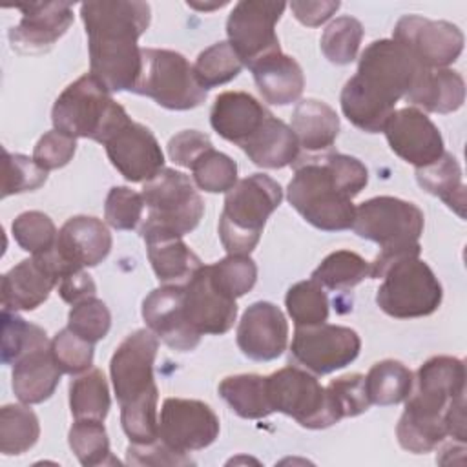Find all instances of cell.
Returning <instances> with one entry per match:
<instances>
[{"label":"cell","instance_id":"27","mask_svg":"<svg viewBox=\"0 0 467 467\" xmlns=\"http://www.w3.org/2000/svg\"><path fill=\"white\" fill-rule=\"evenodd\" d=\"M248 69L254 75L261 97L274 106H288L296 102L305 88V77L296 58L272 51L257 58Z\"/></svg>","mask_w":467,"mask_h":467},{"label":"cell","instance_id":"50","mask_svg":"<svg viewBox=\"0 0 467 467\" xmlns=\"http://www.w3.org/2000/svg\"><path fill=\"white\" fill-rule=\"evenodd\" d=\"M144 199L142 193L128 186H113L106 197L104 219L115 230H133L142 219Z\"/></svg>","mask_w":467,"mask_h":467},{"label":"cell","instance_id":"1","mask_svg":"<svg viewBox=\"0 0 467 467\" xmlns=\"http://www.w3.org/2000/svg\"><path fill=\"white\" fill-rule=\"evenodd\" d=\"M80 18L88 35L89 73L111 93L133 91L142 66L137 40L150 26V5L139 0L84 2Z\"/></svg>","mask_w":467,"mask_h":467},{"label":"cell","instance_id":"12","mask_svg":"<svg viewBox=\"0 0 467 467\" xmlns=\"http://www.w3.org/2000/svg\"><path fill=\"white\" fill-rule=\"evenodd\" d=\"M272 410L294 418L305 429H327L337 423L327 389L308 370L285 367L266 376Z\"/></svg>","mask_w":467,"mask_h":467},{"label":"cell","instance_id":"35","mask_svg":"<svg viewBox=\"0 0 467 467\" xmlns=\"http://www.w3.org/2000/svg\"><path fill=\"white\" fill-rule=\"evenodd\" d=\"M109 389L102 370L89 368L69 383V409L75 420L104 421L109 410Z\"/></svg>","mask_w":467,"mask_h":467},{"label":"cell","instance_id":"10","mask_svg":"<svg viewBox=\"0 0 467 467\" xmlns=\"http://www.w3.org/2000/svg\"><path fill=\"white\" fill-rule=\"evenodd\" d=\"M140 75L133 93L153 99L166 109L184 111L206 100V89L193 75V66L177 51L140 47Z\"/></svg>","mask_w":467,"mask_h":467},{"label":"cell","instance_id":"37","mask_svg":"<svg viewBox=\"0 0 467 467\" xmlns=\"http://www.w3.org/2000/svg\"><path fill=\"white\" fill-rule=\"evenodd\" d=\"M40 436L36 414L24 405H4L0 409V452L15 456L29 451Z\"/></svg>","mask_w":467,"mask_h":467},{"label":"cell","instance_id":"52","mask_svg":"<svg viewBox=\"0 0 467 467\" xmlns=\"http://www.w3.org/2000/svg\"><path fill=\"white\" fill-rule=\"evenodd\" d=\"M130 465H193V460L182 452L171 451L159 438L151 443H131L126 449Z\"/></svg>","mask_w":467,"mask_h":467},{"label":"cell","instance_id":"29","mask_svg":"<svg viewBox=\"0 0 467 467\" xmlns=\"http://www.w3.org/2000/svg\"><path fill=\"white\" fill-rule=\"evenodd\" d=\"M60 376L51 347L31 350L13 365V392L26 405L42 403L51 398Z\"/></svg>","mask_w":467,"mask_h":467},{"label":"cell","instance_id":"48","mask_svg":"<svg viewBox=\"0 0 467 467\" xmlns=\"http://www.w3.org/2000/svg\"><path fill=\"white\" fill-rule=\"evenodd\" d=\"M47 179V171L42 170L33 157H26L22 153H11L4 150V184L2 197H9L13 193L33 192L40 188Z\"/></svg>","mask_w":467,"mask_h":467},{"label":"cell","instance_id":"46","mask_svg":"<svg viewBox=\"0 0 467 467\" xmlns=\"http://www.w3.org/2000/svg\"><path fill=\"white\" fill-rule=\"evenodd\" d=\"M111 327V314L104 301L86 297L75 303L67 314V328L89 343L104 339Z\"/></svg>","mask_w":467,"mask_h":467},{"label":"cell","instance_id":"4","mask_svg":"<svg viewBox=\"0 0 467 467\" xmlns=\"http://www.w3.org/2000/svg\"><path fill=\"white\" fill-rule=\"evenodd\" d=\"M157 348L159 337L139 328L115 348L109 361L122 431L131 443H151L159 438V389L153 379Z\"/></svg>","mask_w":467,"mask_h":467},{"label":"cell","instance_id":"25","mask_svg":"<svg viewBox=\"0 0 467 467\" xmlns=\"http://www.w3.org/2000/svg\"><path fill=\"white\" fill-rule=\"evenodd\" d=\"M270 111L246 91H224L215 97L210 111L212 128L226 140L239 148L250 139Z\"/></svg>","mask_w":467,"mask_h":467},{"label":"cell","instance_id":"30","mask_svg":"<svg viewBox=\"0 0 467 467\" xmlns=\"http://www.w3.org/2000/svg\"><path fill=\"white\" fill-rule=\"evenodd\" d=\"M405 100L431 113H452L463 106L465 82L452 69H421Z\"/></svg>","mask_w":467,"mask_h":467},{"label":"cell","instance_id":"38","mask_svg":"<svg viewBox=\"0 0 467 467\" xmlns=\"http://www.w3.org/2000/svg\"><path fill=\"white\" fill-rule=\"evenodd\" d=\"M51 347L44 328L27 323L16 312L2 308V363L15 365L31 350Z\"/></svg>","mask_w":467,"mask_h":467},{"label":"cell","instance_id":"7","mask_svg":"<svg viewBox=\"0 0 467 467\" xmlns=\"http://www.w3.org/2000/svg\"><path fill=\"white\" fill-rule=\"evenodd\" d=\"M279 182L265 173H254L226 192L219 217V237L228 254L248 255L259 243L266 219L281 204Z\"/></svg>","mask_w":467,"mask_h":467},{"label":"cell","instance_id":"16","mask_svg":"<svg viewBox=\"0 0 467 467\" xmlns=\"http://www.w3.org/2000/svg\"><path fill=\"white\" fill-rule=\"evenodd\" d=\"M394 42L425 69H443L463 51V33L445 20H429L418 15L401 16L394 27Z\"/></svg>","mask_w":467,"mask_h":467},{"label":"cell","instance_id":"47","mask_svg":"<svg viewBox=\"0 0 467 467\" xmlns=\"http://www.w3.org/2000/svg\"><path fill=\"white\" fill-rule=\"evenodd\" d=\"M325 389L337 420L359 416L370 407L363 374L356 372L336 378Z\"/></svg>","mask_w":467,"mask_h":467},{"label":"cell","instance_id":"24","mask_svg":"<svg viewBox=\"0 0 467 467\" xmlns=\"http://www.w3.org/2000/svg\"><path fill=\"white\" fill-rule=\"evenodd\" d=\"M55 248L73 268L97 266L111 250V234L100 219L75 215L58 230Z\"/></svg>","mask_w":467,"mask_h":467},{"label":"cell","instance_id":"45","mask_svg":"<svg viewBox=\"0 0 467 467\" xmlns=\"http://www.w3.org/2000/svg\"><path fill=\"white\" fill-rule=\"evenodd\" d=\"M11 232L18 246L29 254H42L51 250L58 237L53 221L36 210L20 213L13 221Z\"/></svg>","mask_w":467,"mask_h":467},{"label":"cell","instance_id":"39","mask_svg":"<svg viewBox=\"0 0 467 467\" xmlns=\"http://www.w3.org/2000/svg\"><path fill=\"white\" fill-rule=\"evenodd\" d=\"M67 441L82 465H119V460L111 454L108 432L102 421L75 420L69 429Z\"/></svg>","mask_w":467,"mask_h":467},{"label":"cell","instance_id":"17","mask_svg":"<svg viewBox=\"0 0 467 467\" xmlns=\"http://www.w3.org/2000/svg\"><path fill=\"white\" fill-rule=\"evenodd\" d=\"M219 436L217 414L199 400L166 398L159 414V440L175 452L206 449Z\"/></svg>","mask_w":467,"mask_h":467},{"label":"cell","instance_id":"54","mask_svg":"<svg viewBox=\"0 0 467 467\" xmlns=\"http://www.w3.org/2000/svg\"><path fill=\"white\" fill-rule=\"evenodd\" d=\"M339 2L336 0H317V2H305V0H294L290 2V9L294 13V16L308 27H317L323 22H327L337 9H339Z\"/></svg>","mask_w":467,"mask_h":467},{"label":"cell","instance_id":"9","mask_svg":"<svg viewBox=\"0 0 467 467\" xmlns=\"http://www.w3.org/2000/svg\"><path fill=\"white\" fill-rule=\"evenodd\" d=\"M376 279H383L376 292V303L390 317H423L441 305V285L420 255H405L387 263Z\"/></svg>","mask_w":467,"mask_h":467},{"label":"cell","instance_id":"2","mask_svg":"<svg viewBox=\"0 0 467 467\" xmlns=\"http://www.w3.org/2000/svg\"><path fill=\"white\" fill-rule=\"evenodd\" d=\"M421 69L392 38L374 40L361 53L356 75L343 86V115L367 133L383 131L396 102L405 99Z\"/></svg>","mask_w":467,"mask_h":467},{"label":"cell","instance_id":"23","mask_svg":"<svg viewBox=\"0 0 467 467\" xmlns=\"http://www.w3.org/2000/svg\"><path fill=\"white\" fill-rule=\"evenodd\" d=\"M288 343V323L279 306L268 301L252 303L237 327V347L254 361L279 358Z\"/></svg>","mask_w":467,"mask_h":467},{"label":"cell","instance_id":"20","mask_svg":"<svg viewBox=\"0 0 467 467\" xmlns=\"http://www.w3.org/2000/svg\"><path fill=\"white\" fill-rule=\"evenodd\" d=\"M182 305L188 323L197 334H226L237 317V303L212 281L208 265L197 268L182 283Z\"/></svg>","mask_w":467,"mask_h":467},{"label":"cell","instance_id":"57","mask_svg":"<svg viewBox=\"0 0 467 467\" xmlns=\"http://www.w3.org/2000/svg\"><path fill=\"white\" fill-rule=\"evenodd\" d=\"M190 7L193 9H201V11H210V9H217V7H223L226 5V2H213V4H197V2H188Z\"/></svg>","mask_w":467,"mask_h":467},{"label":"cell","instance_id":"21","mask_svg":"<svg viewBox=\"0 0 467 467\" xmlns=\"http://www.w3.org/2000/svg\"><path fill=\"white\" fill-rule=\"evenodd\" d=\"M16 9L22 18L9 29V42L22 55L47 51L73 24V5L67 2H38Z\"/></svg>","mask_w":467,"mask_h":467},{"label":"cell","instance_id":"13","mask_svg":"<svg viewBox=\"0 0 467 467\" xmlns=\"http://www.w3.org/2000/svg\"><path fill=\"white\" fill-rule=\"evenodd\" d=\"M361 348L356 330L341 325L319 323L296 327L290 345V361L305 370L325 376L350 365Z\"/></svg>","mask_w":467,"mask_h":467},{"label":"cell","instance_id":"26","mask_svg":"<svg viewBox=\"0 0 467 467\" xmlns=\"http://www.w3.org/2000/svg\"><path fill=\"white\" fill-rule=\"evenodd\" d=\"M146 243L148 259L157 279L164 285H182L202 266L201 259L186 246L181 235L164 230H139Z\"/></svg>","mask_w":467,"mask_h":467},{"label":"cell","instance_id":"36","mask_svg":"<svg viewBox=\"0 0 467 467\" xmlns=\"http://www.w3.org/2000/svg\"><path fill=\"white\" fill-rule=\"evenodd\" d=\"M370 277V263L350 250L328 254L312 272V279L328 290H348Z\"/></svg>","mask_w":467,"mask_h":467},{"label":"cell","instance_id":"18","mask_svg":"<svg viewBox=\"0 0 467 467\" xmlns=\"http://www.w3.org/2000/svg\"><path fill=\"white\" fill-rule=\"evenodd\" d=\"M102 146L111 164L130 182H146L164 168V153L155 135L131 119L122 122Z\"/></svg>","mask_w":467,"mask_h":467},{"label":"cell","instance_id":"43","mask_svg":"<svg viewBox=\"0 0 467 467\" xmlns=\"http://www.w3.org/2000/svg\"><path fill=\"white\" fill-rule=\"evenodd\" d=\"M363 38V26L354 16H339L332 20L321 35L323 55L337 66L350 64Z\"/></svg>","mask_w":467,"mask_h":467},{"label":"cell","instance_id":"15","mask_svg":"<svg viewBox=\"0 0 467 467\" xmlns=\"http://www.w3.org/2000/svg\"><path fill=\"white\" fill-rule=\"evenodd\" d=\"M285 7V2L268 0H243L235 4L226 20V35L243 66L248 67L257 58L281 49L275 24Z\"/></svg>","mask_w":467,"mask_h":467},{"label":"cell","instance_id":"40","mask_svg":"<svg viewBox=\"0 0 467 467\" xmlns=\"http://www.w3.org/2000/svg\"><path fill=\"white\" fill-rule=\"evenodd\" d=\"M241 69L243 62L228 42H215L213 46L206 47L199 53L193 64V75L206 91L234 80Z\"/></svg>","mask_w":467,"mask_h":467},{"label":"cell","instance_id":"33","mask_svg":"<svg viewBox=\"0 0 467 467\" xmlns=\"http://www.w3.org/2000/svg\"><path fill=\"white\" fill-rule=\"evenodd\" d=\"M219 394L230 405V409L244 420H259L274 412L268 401L266 376H228L219 383Z\"/></svg>","mask_w":467,"mask_h":467},{"label":"cell","instance_id":"51","mask_svg":"<svg viewBox=\"0 0 467 467\" xmlns=\"http://www.w3.org/2000/svg\"><path fill=\"white\" fill-rule=\"evenodd\" d=\"M77 140L66 133H60L57 130H51L44 133L35 150H33V161L46 171L64 168L75 155Z\"/></svg>","mask_w":467,"mask_h":467},{"label":"cell","instance_id":"3","mask_svg":"<svg viewBox=\"0 0 467 467\" xmlns=\"http://www.w3.org/2000/svg\"><path fill=\"white\" fill-rule=\"evenodd\" d=\"M368 171L361 161L343 153L305 157L294 162L286 199L301 217L323 232L352 228V199L367 186Z\"/></svg>","mask_w":467,"mask_h":467},{"label":"cell","instance_id":"32","mask_svg":"<svg viewBox=\"0 0 467 467\" xmlns=\"http://www.w3.org/2000/svg\"><path fill=\"white\" fill-rule=\"evenodd\" d=\"M416 181L425 192L440 197L462 219L465 217V184L454 155L443 151L438 161L416 168Z\"/></svg>","mask_w":467,"mask_h":467},{"label":"cell","instance_id":"31","mask_svg":"<svg viewBox=\"0 0 467 467\" xmlns=\"http://www.w3.org/2000/svg\"><path fill=\"white\" fill-rule=\"evenodd\" d=\"M290 128L299 148H305L306 151H321L334 144L339 133V117L327 102L305 99L296 106Z\"/></svg>","mask_w":467,"mask_h":467},{"label":"cell","instance_id":"34","mask_svg":"<svg viewBox=\"0 0 467 467\" xmlns=\"http://www.w3.org/2000/svg\"><path fill=\"white\" fill-rule=\"evenodd\" d=\"M412 387V372L403 363L394 359H383L374 363L365 376V390L370 405H398L409 398Z\"/></svg>","mask_w":467,"mask_h":467},{"label":"cell","instance_id":"5","mask_svg":"<svg viewBox=\"0 0 467 467\" xmlns=\"http://www.w3.org/2000/svg\"><path fill=\"white\" fill-rule=\"evenodd\" d=\"M465 392V365L452 356H434L416 372V390L405 400L398 421L400 445L414 454L431 452L449 436L445 412Z\"/></svg>","mask_w":467,"mask_h":467},{"label":"cell","instance_id":"56","mask_svg":"<svg viewBox=\"0 0 467 467\" xmlns=\"http://www.w3.org/2000/svg\"><path fill=\"white\" fill-rule=\"evenodd\" d=\"M447 432L452 440L465 443L467 440V420H465V392L456 396L445 412Z\"/></svg>","mask_w":467,"mask_h":467},{"label":"cell","instance_id":"22","mask_svg":"<svg viewBox=\"0 0 467 467\" xmlns=\"http://www.w3.org/2000/svg\"><path fill=\"white\" fill-rule=\"evenodd\" d=\"M142 317L148 328L173 350L188 352L201 341V334L192 328L184 314L182 285H162L151 290L142 301Z\"/></svg>","mask_w":467,"mask_h":467},{"label":"cell","instance_id":"42","mask_svg":"<svg viewBox=\"0 0 467 467\" xmlns=\"http://www.w3.org/2000/svg\"><path fill=\"white\" fill-rule=\"evenodd\" d=\"M192 177L199 190L208 193L230 192L237 182V164L232 157L215 148L206 150L192 164Z\"/></svg>","mask_w":467,"mask_h":467},{"label":"cell","instance_id":"41","mask_svg":"<svg viewBox=\"0 0 467 467\" xmlns=\"http://www.w3.org/2000/svg\"><path fill=\"white\" fill-rule=\"evenodd\" d=\"M285 305L296 327H312L328 319V297L314 279L299 281L286 292Z\"/></svg>","mask_w":467,"mask_h":467},{"label":"cell","instance_id":"53","mask_svg":"<svg viewBox=\"0 0 467 467\" xmlns=\"http://www.w3.org/2000/svg\"><path fill=\"white\" fill-rule=\"evenodd\" d=\"M210 148L213 146L206 133H201L197 130H184L170 139L168 155L175 164L192 168V164L199 159V155Z\"/></svg>","mask_w":467,"mask_h":467},{"label":"cell","instance_id":"55","mask_svg":"<svg viewBox=\"0 0 467 467\" xmlns=\"http://www.w3.org/2000/svg\"><path fill=\"white\" fill-rule=\"evenodd\" d=\"M95 292V281L88 272H84V268L64 275L58 283V296L69 305H75L86 297H93Z\"/></svg>","mask_w":467,"mask_h":467},{"label":"cell","instance_id":"44","mask_svg":"<svg viewBox=\"0 0 467 467\" xmlns=\"http://www.w3.org/2000/svg\"><path fill=\"white\" fill-rule=\"evenodd\" d=\"M208 270L213 285L234 299L250 292L257 281V266L250 255L228 254L224 259L208 265Z\"/></svg>","mask_w":467,"mask_h":467},{"label":"cell","instance_id":"14","mask_svg":"<svg viewBox=\"0 0 467 467\" xmlns=\"http://www.w3.org/2000/svg\"><path fill=\"white\" fill-rule=\"evenodd\" d=\"M71 272L62 255L53 246L47 252L33 254L2 275V306L5 310H35L58 286L60 279Z\"/></svg>","mask_w":467,"mask_h":467},{"label":"cell","instance_id":"6","mask_svg":"<svg viewBox=\"0 0 467 467\" xmlns=\"http://www.w3.org/2000/svg\"><path fill=\"white\" fill-rule=\"evenodd\" d=\"M423 224V212L414 202L398 197H372L356 208L354 234L378 243L381 248L370 263V279H376L379 270L398 257L420 255L421 246L418 239Z\"/></svg>","mask_w":467,"mask_h":467},{"label":"cell","instance_id":"49","mask_svg":"<svg viewBox=\"0 0 467 467\" xmlns=\"http://www.w3.org/2000/svg\"><path fill=\"white\" fill-rule=\"evenodd\" d=\"M51 352L58 368L66 374H82L93 365V343L77 336L67 327L51 339Z\"/></svg>","mask_w":467,"mask_h":467},{"label":"cell","instance_id":"11","mask_svg":"<svg viewBox=\"0 0 467 467\" xmlns=\"http://www.w3.org/2000/svg\"><path fill=\"white\" fill-rule=\"evenodd\" d=\"M146 219L139 230H164L175 235H186L199 224L204 202L192 179L182 171L162 168L142 186Z\"/></svg>","mask_w":467,"mask_h":467},{"label":"cell","instance_id":"19","mask_svg":"<svg viewBox=\"0 0 467 467\" xmlns=\"http://www.w3.org/2000/svg\"><path fill=\"white\" fill-rule=\"evenodd\" d=\"M390 150L405 162L423 168L443 155V137L436 124L418 108L394 109L385 128Z\"/></svg>","mask_w":467,"mask_h":467},{"label":"cell","instance_id":"28","mask_svg":"<svg viewBox=\"0 0 467 467\" xmlns=\"http://www.w3.org/2000/svg\"><path fill=\"white\" fill-rule=\"evenodd\" d=\"M241 150L255 166L268 170L290 166L299 159V142L292 128L272 113L261 128L244 140Z\"/></svg>","mask_w":467,"mask_h":467},{"label":"cell","instance_id":"8","mask_svg":"<svg viewBox=\"0 0 467 467\" xmlns=\"http://www.w3.org/2000/svg\"><path fill=\"white\" fill-rule=\"evenodd\" d=\"M130 117L111 91L91 73L71 82L55 100L51 120L57 131L100 144Z\"/></svg>","mask_w":467,"mask_h":467}]
</instances>
